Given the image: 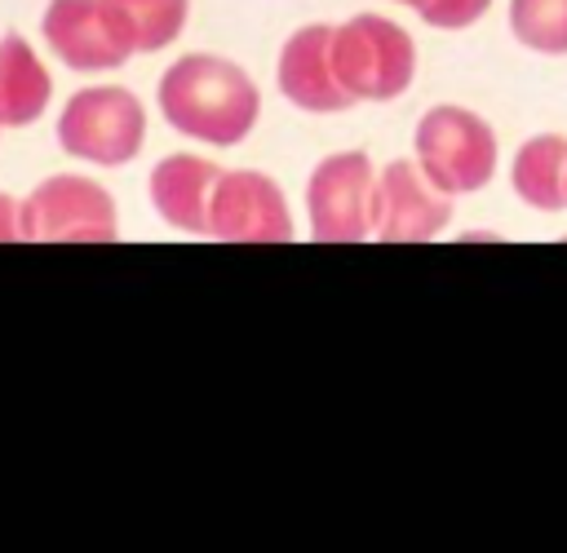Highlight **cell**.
<instances>
[{
	"mask_svg": "<svg viewBox=\"0 0 567 553\" xmlns=\"http://www.w3.org/2000/svg\"><path fill=\"white\" fill-rule=\"evenodd\" d=\"M155 102H159V119L177 137H190L213 150H230L248 142V133L261 119V88L248 75V66L208 49L168 62L155 80Z\"/></svg>",
	"mask_w": 567,
	"mask_h": 553,
	"instance_id": "6da1fadb",
	"label": "cell"
},
{
	"mask_svg": "<svg viewBox=\"0 0 567 553\" xmlns=\"http://www.w3.org/2000/svg\"><path fill=\"white\" fill-rule=\"evenodd\" d=\"M146 102L128 84H84L62 102L53 119L58 150L89 168L133 164L146 146Z\"/></svg>",
	"mask_w": 567,
	"mask_h": 553,
	"instance_id": "7a4b0ae2",
	"label": "cell"
},
{
	"mask_svg": "<svg viewBox=\"0 0 567 553\" xmlns=\"http://www.w3.org/2000/svg\"><path fill=\"white\" fill-rule=\"evenodd\" d=\"M412 159L447 195H478L501 168V137L487 115L461 102H434L412 128Z\"/></svg>",
	"mask_w": 567,
	"mask_h": 553,
	"instance_id": "3957f363",
	"label": "cell"
},
{
	"mask_svg": "<svg viewBox=\"0 0 567 553\" xmlns=\"http://www.w3.org/2000/svg\"><path fill=\"white\" fill-rule=\"evenodd\" d=\"M332 66L354 106L394 102L416 80V40L394 18L363 9L346 22H332Z\"/></svg>",
	"mask_w": 567,
	"mask_h": 553,
	"instance_id": "277c9868",
	"label": "cell"
},
{
	"mask_svg": "<svg viewBox=\"0 0 567 553\" xmlns=\"http://www.w3.org/2000/svg\"><path fill=\"white\" fill-rule=\"evenodd\" d=\"M115 234V195L89 173H49L22 195L27 243H111Z\"/></svg>",
	"mask_w": 567,
	"mask_h": 553,
	"instance_id": "5b68a950",
	"label": "cell"
},
{
	"mask_svg": "<svg viewBox=\"0 0 567 553\" xmlns=\"http://www.w3.org/2000/svg\"><path fill=\"white\" fill-rule=\"evenodd\" d=\"M377 164L368 150H328L306 177V230L319 243H359L372 234Z\"/></svg>",
	"mask_w": 567,
	"mask_h": 553,
	"instance_id": "8992f818",
	"label": "cell"
},
{
	"mask_svg": "<svg viewBox=\"0 0 567 553\" xmlns=\"http://www.w3.org/2000/svg\"><path fill=\"white\" fill-rule=\"evenodd\" d=\"M40 40L75 75H106L137 58L111 0H49L40 9Z\"/></svg>",
	"mask_w": 567,
	"mask_h": 553,
	"instance_id": "52a82bcc",
	"label": "cell"
},
{
	"mask_svg": "<svg viewBox=\"0 0 567 553\" xmlns=\"http://www.w3.org/2000/svg\"><path fill=\"white\" fill-rule=\"evenodd\" d=\"M292 234H297V217L279 177L261 168H221L208 204V239L288 243Z\"/></svg>",
	"mask_w": 567,
	"mask_h": 553,
	"instance_id": "ba28073f",
	"label": "cell"
},
{
	"mask_svg": "<svg viewBox=\"0 0 567 553\" xmlns=\"http://www.w3.org/2000/svg\"><path fill=\"white\" fill-rule=\"evenodd\" d=\"M456 217V195L439 190L425 168L408 155L377 168V204H372V239L385 243H425L443 234Z\"/></svg>",
	"mask_w": 567,
	"mask_h": 553,
	"instance_id": "9c48e42d",
	"label": "cell"
},
{
	"mask_svg": "<svg viewBox=\"0 0 567 553\" xmlns=\"http://www.w3.org/2000/svg\"><path fill=\"white\" fill-rule=\"evenodd\" d=\"M275 88L288 106L306 115H341L354 111V97L341 88L332 66V22H306L288 31L275 53Z\"/></svg>",
	"mask_w": 567,
	"mask_h": 553,
	"instance_id": "30bf717a",
	"label": "cell"
},
{
	"mask_svg": "<svg viewBox=\"0 0 567 553\" xmlns=\"http://www.w3.org/2000/svg\"><path fill=\"white\" fill-rule=\"evenodd\" d=\"M217 177H221V164H213L208 155H195V150L159 155L155 168L146 173V204L168 230L208 239V204H213Z\"/></svg>",
	"mask_w": 567,
	"mask_h": 553,
	"instance_id": "8fae6325",
	"label": "cell"
},
{
	"mask_svg": "<svg viewBox=\"0 0 567 553\" xmlns=\"http://www.w3.org/2000/svg\"><path fill=\"white\" fill-rule=\"evenodd\" d=\"M53 106V75L22 31L0 35V133L31 128Z\"/></svg>",
	"mask_w": 567,
	"mask_h": 553,
	"instance_id": "7c38bea8",
	"label": "cell"
},
{
	"mask_svg": "<svg viewBox=\"0 0 567 553\" xmlns=\"http://www.w3.org/2000/svg\"><path fill=\"white\" fill-rule=\"evenodd\" d=\"M509 190L532 212H567V133H532L509 159Z\"/></svg>",
	"mask_w": 567,
	"mask_h": 553,
	"instance_id": "4fadbf2b",
	"label": "cell"
},
{
	"mask_svg": "<svg viewBox=\"0 0 567 553\" xmlns=\"http://www.w3.org/2000/svg\"><path fill=\"white\" fill-rule=\"evenodd\" d=\"M111 4L133 40V53H159L177 44L190 22V0H111Z\"/></svg>",
	"mask_w": 567,
	"mask_h": 553,
	"instance_id": "5bb4252c",
	"label": "cell"
},
{
	"mask_svg": "<svg viewBox=\"0 0 567 553\" xmlns=\"http://www.w3.org/2000/svg\"><path fill=\"white\" fill-rule=\"evenodd\" d=\"M509 35L540 58H567V0H509Z\"/></svg>",
	"mask_w": 567,
	"mask_h": 553,
	"instance_id": "9a60e30c",
	"label": "cell"
},
{
	"mask_svg": "<svg viewBox=\"0 0 567 553\" xmlns=\"http://www.w3.org/2000/svg\"><path fill=\"white\" fill-rule=\"evenodd\" d=\"M492 4H496V0H425V4L416 9V18H421L425 27H434V31H465V27H474L478 18H487Z\"/></svg>",
	"mask_w": 567,
	"mask_h": 553,
	"instance_id": "2e32d148",
	"label": "cell"
},
{
	"mask_svg": "<svg viewBox=\"0 0 567 553\" xmlns=\"http://www.w3.org/2000/svg\"><path fill=\"white\" fill-rule=\"evenodd\" d=\"M22 239V199L0 190V243H13Z\"/></svg>",
	"mask_w": 567,
	"mask_h": 553,
	"instance_id": "e0dca14e",
	"label": "cell"
},
{
	"mask_svg": "<svg viewBox=\"0 0 567 553\" xmlns=\"http://www.w3.org/2000/svg\"><path fill=\"white\" fill-rule=\"evenodd\" d=\"M390 4H403V9H412V13H416V9L425 4V0H390Z\"/></svg>",
	"mask_w": 567,
	"mask_h": 553,
	"instance_id": "ac0fdd59",
	"label": "cell"
}]
</instances>
